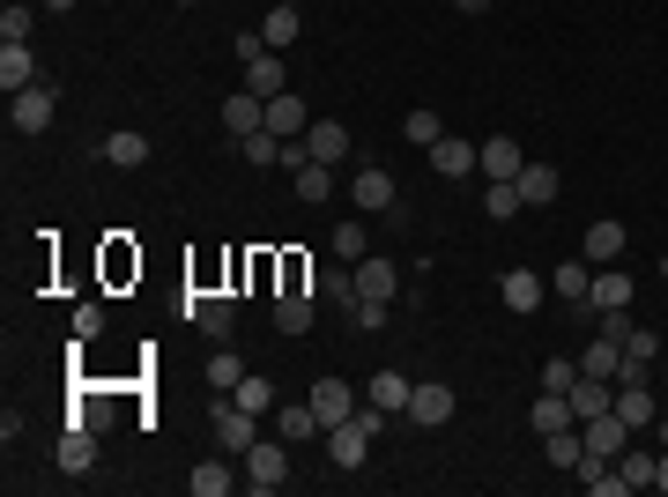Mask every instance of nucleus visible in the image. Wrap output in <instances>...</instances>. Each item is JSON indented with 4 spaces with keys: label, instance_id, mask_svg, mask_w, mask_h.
I'll return each mask as SVG.
<instances>
[{
    "label": "nucleus",
    "instance_id": "obj_7",
    "mask_svg": "<svg viewBox=\"0 0 668 497\" xmlns=\"http://www.w3.org/2000/svg\"><path fill=\"white\" fill-rule=\"evenodd\" d=\"M580 438H586V453H602V460H617L631 446V423L617 409H602V415H586L580 423Z\"/></svg>",
    "mask_w": 668,
    "mask_h": 497
},
{
    "label": "nucleus",
    "instance_id": "obj_19",
    "mask_svg": "<svg viewBox=\"0 0 668 497\" xmlns=\"http://www.w3.org/2000/svg\"><path fill=\"white\" fill-rule=\"evenodd\" d=\"M238 475H246V468H231V453H215V460H201L186 483H194V497H231V490H238Z\"/></svg>",
    "mask_w": 668,
    "mask_h": 497
},
{
    "label": "nucleus",
    "instance_id": "obj_3",
    "mask_svg": "<svg viewBox=\"0 0 668 497\" xmlns=\"http://www.w3.org/2000/svg\"><path fill=\"white\" fill-rule=\"evenodd\" d=\"M209 423H215V453H246L252 438H260V431H252V423H260V415L252 409H238V401H231V394H215V409H209Z\"/></svg>",
    "mask_w": 668,
    "mask_h": 497
},
{
    "label": "nucleus",
    "instance_id": "obj_13",
    "mask_svg": "<svg viewBox=\"0 0 668 497\" xmlns=\"http://www.w3.org/2000/svg\"><path fill=\"white\" fill-rule=\"evenodd\" d=\"M520 164H528V157H520V141H512V134L475 141V171H483V178H520Z\"/></svg>",
    "mask_w": 668,
    "mask_h": 497
},
{
    "label": "nucleus",
    "instance_id": "obj_46",
    "mask_svg": "<svg viewBox=\"0 0 668 497\" xmlns=\"http://www.w3.org/2000/svg\"><path fill=\"white\" fill-rule=\"evenodd\" d=\"M89 334H104V305H75V341H89Z\"/></svg>",
    "mask_w": 668,
    "mask_h": 497
},
{
    "label": "nucleus",
    "instance_id": "obj_9",
    "mask_svg": "<svg viewBox=\"0 0 668 497\" xmlns=\"http://www.w3.org/2000/svg\"><path fill=\"white\" fill-rule=\"evenodd\" d=\"M543 297H549V283L535 275V268H505V283H498V305H505V312H520V320H528Z\"/></svg>",
    "mask_w": 668,
    "mask_h": 497
},
{
    "label": "nucleus",
    "instance_id": "obj_5",
    "mask_svg": "<svg viewBox=\"0 0 668 497\" xmlns=\"http://www.w3.org/2000/svg\"><path fill=\"white\" fill-rule=\"evenodd\" d=\"M52 104H60V97H52V83L15 89V97H8V120H15V134H45V126H52Z\"/></svg>",
    "mask_w": 668,
    "mask_h": 497
},
{
    "label": "nucleus",
    "instance_id": "obj_26",
    "mask_svg": "<svg viewBox=\"0 0 668 497\" xmlns=\"http://www.w3.org/2000/svg\"><path fill=\"white\" fill-rule=\"evenodd\" d=\"M528 423H535V438H549V431H572L580 415H572V401H565V394H535V409H528Z\"/></svg>",
    "mask_w": 668,
    "mask_h": 497
},
{
    "label": "nucleus",
    "instance_id": "obj_47",
    "mask_svg": "<svg viewBox=\"0 0 668 497\" xmlns=\"http://www.w3.org/2000/svg\"><path fill=\"white\" fill-rule=\"evenodd\" d=\"M460 15H491V0H454Z\"/></svg>",
    "mask_w": 668,
    "mask_h": 497
},
{
    "label": "nucleus",
    "instance_id": "obj_1",
    "mask_svg": "<svg viewBox=\"0 0 668 497\" xmlns=\"http://www.w3.org/2000/svg\"><path fill=\"white\" fill-rule=\"evenodd\" d=\"M379 423H386V409H357V415H342V423H327V460L334 468H364Z\"/></svg>",
    "mask_w": 668,
    "mask_h": 497
},
{
    "label": "nucleus",
    "instance_id": "obj_15",
    "mask_svg": "<svg viewBox=\"0 0 668 497\" xmlns=\"http://www.w3.org/2000/svg\"><path fill=\"white\" fill-rule=\"evenodd\" d=\"M297 30H305V8H297V0H275V8L260 15V45H275V52H290Z\"/></svg>",
    "mask_w": 668,
    "mask_h": 497
},
{
    "label": "nucleus",
    "instance_id": "obj_52",
    "mask_svg": "<svg viewBox=\"0 0 668 497\" xmlns=\"http://www.w3.org/2000/svg\"><path fill=\"white\" fill-rule=\"evenodd\" d=\"M297 8H305V0H297Z\"/></svg>",
    "mask_w": 668,
    "mask_h": 497
},
{
    "label": "nucleus",
    "instance_id": "obj_35",
    "mask_svg": "<svg viewBox=\"0 0 668 497\" xmlns=\"http://www.w3.org/2000/svg\"><path fill=\"white\" fill-rule=\"evenodd\" d=\"M30 30H38V8H30V0H8V8H0V45H30Z\"/></svg>",
    "mask_w": 668,
    "mask_h": 497
},
{
    "label": "nucleus",
    "instance_id": "obj_22",
    "mask_svg": "<svg viewBox=\"0 0 668 497\" xmlns=\"http://www.w3.org/2000/svg\"><path fill=\"white\" fill-rule=\"evenodd\" d=\"M431 171H438V178H468V171H475V141H460V134L431 141Z\"/></svg>",
    "mask_w": 668,
    "mask_h": 497
},
{
    "label": "nucleus",
    "instance_id": "obj_2",
    "mask_svg": "<svg viewBox=\"0 0 668 497\" xmlns=\"http://www.w3.org/2000/svg\"><path fill=\"white\" fill-rule=\"evenodd\" d=\"M238 468H246V490H283L290 483V438H252Z\"/></svg>",
    "mask_w": 668,
    "mask_h": 497
},
{
    "label": "nucleus",
    "instance_id": "obj_11",
    "mask_svg": "<svg viewBox=\"0 0 668 497\" xmlns=\"http://www.w3.org/2000/svg\"><path fill=\"white\" fill-rule=\"evenodd\" d=\"M186 320H194V327L209 334V341H231V320H238V312H231V297L194 290V297H186Z\"/></svg>",
    "mask_w": 668,
    "mask_h": 497
},
{
    "label": "nucleus",
    "instance_id": "obj_36",
    "mask_svg": "<svg viewBox=\"0 0 668 497\" xmlns=\"http://www.w3.org/2000/svg\"><path fill=\"white\" fill-rule=\"evenodd\" d=\"M312 290L334 297V305L349 312V305H357V275H349V260H342V268H320V275H312Z\"/></svg>",
    "mask_w": 668,
    "mask_h": 497
},
{
    "label": "nucleus",
    "instance_id": "obj_34",
    "mask_svg": "<svg viewBox=\"0 0 668 497\" xmlns=\"http://www.w3.org/2000/svg\"><path fill=\"white\" fill-rule=\"evenodd\" d=\"M320 431V415H312V401H290V409H275V438H290V446H305Z\"/></svg>",
    "mask_w": 668,
    "mask_h": 497
},
{
    "label": "nucleus",
    "instance_id": "obj_45",
    "mask_svg": "<svg viewBox=\"0 0 668 497\" xmlns=\"http://www.w3.org/2000/svg\"><path fill=\"white\" fill-rule=\"evenodd\" d=\"M334 260H349V268L364 260V223H342V231H334Z\"/></svg>",
    "mask_w": 668,
    "mask_h": 497
},
{
    "label": "nucleus",
    "instance_id": "obj_6",
    "mask_svg": "<svg viewBox=\"0 0 668 497\" xmlns=\"http://www.w3.org/2000/svg\"><path fill=\"white\" fill-rule=\"evenodd\" d=\"M349 201H357V215H386V208L401 201V186H394L379 164H364L357 178H349Z\"/></svg>",
    "mask_w": 668,
    "mask_h": 497
},
{
    "label": "nucleus",
    "instance_id": "obj_28",
    "mask_svg": "<svg viewBox=\"0 0 668 497\" xmlns=\"http://www.w3.org/2000/svg\"><path fill=\"white\" fill-rule=\"evenodd\" d=\"M409 394H417V378H401V372L372 378V409H386V415H409Z\"/></svg>",
    "mask_w": 668,
    "mask_h": 497
},
{
    "label": "nucleus",
    "instance_id": "obj_8",
    "mask_svg": "<svg viewBox=\"0 0 668 497\" xmlns=\"http://www.w3.org/2000/svg\"><path fill=\"white\" fill-rule=\"evenodd\" d=\"M297 141H305L312 164H349V126H342V120H312Z\"/></svg>",
    "mask_w": 668,
    "mask_h": 497
},
{
    "label": "nucleus",
    "instance_id": "obj_17",
    "mask_svg": "<svg viewBox=\"0 0 668 497\" xmlns=\"http://www.w3.org/2000/svg\"><path fill=\"white\" fill-rule=\"evenodd\" d=\"M349 275H357V297H386V305H394V290H401V268H394V260H357V268H349Z\"/></svg>",
    "mask_w": 668,
    "mask_h": 497
},
{
    "label": "nucleus",
    "instance_id": "obj_40",
    "mask_svg": "<svg viewBox=\"0 0 668 497\" xmlns=\"http://www.w3.org/2000/svg\"><path fill=\"white\" fill-rule=\"evenodd\" d=\"M401 141H417V149H431V141H446V120H438V112L423 104V112H409V120H401Z\"/></svg>",
    "mask_w": 668,
    "mask_h": 497
},
{
    "label": "nucleus",
    "instance_id": "obj_30",
    "mask_svg": "<svg viewBox=\"0 0 668 497\" xmlns=\"http://www.w3.org/2000/svg\"><path fill=\"white\" fill-rule=\"evenodd\" d=\"M654 468H661V453H646V446H624V453H617L624 490H654Z\"/></svg>",
    "mask_w": 668,
    "mask_h": 497
},
{
    "label": "nucleus",
    "instance_id": "obj_33",
    "mask_svg": "<svg viewBox=\"0 0 668 497\" xmlns=\"http://www.w3.org/2000/svg\"><path fill=\"white\" fill-rule=\"evenodd\" d=\"M543 453H549V468H565V475H572V468L586 460V438H580V423H572V431H549V438H543Z\"/></svg>",
    "mask_w": 668,
    "mask_h": 497
},
{
    "label": "nucleus",
    "instance_id": "obj_44",
    "mask_svg": "<svg viewBox=\"0 0 668 497\" xmlns=\"http://www.w3.org/2000/svg\"><path fill=\"white\" fill-rule=\"evenodd\" d=\"M238 378H246V364H238L231 349H215V357H209V386H215V394H231Z\"/></svg>",
    "mask_w": 668,
    "mask_h": 497
},
{
    "label": "nucleus",
    "instance_id": "obj_10",
    "mask_svg": "<svg viewBox=\"0 0 668 497\" xmlns=\"http://www.w3.org/2000/svg\"><path fill=\"white\" fill-rule=\"evenodd\" d=\"M454 386H438V378H423L417 394H409V423H423V431H438V423H454Z\"/></svg>",
    "mask_w": 668,
    "mask_h": 497
},
{
    "label": "nucleus",
    "instance_id": "obj_18",
    "mask_svg": "<svg viewBox=\"0 0 668 497\" xmlns=\"http://www.w3.org/2000/svg\"><path fill=\"white\" fill-rule=\"evenodd\" d=\"M312 415H320V431H327V423H342V415H357L349 378H320V386H312Z\"/></svg>",
    "mask_w": 668,
    "mask_h": 497
},
{
    "label": "nucleus",
    "instance_id": "obj_32",
    "mask_svg": "<svg viewBox=\"0 0 668 497\" xmlns=\"http://www.w3.org/2000/svg\"><path fill=\"white\" fill-rule=\"evenodd\" d=\"M617 415H624L631 431H646V423H661V415H654V386H617Z\"/></svg>",
    "mask_w": 668,
    "mask_h": 497
},
{
    "label": "nucleus",
    "instance_id": "obj_27",
    "mask_svg": "<svg viewBox=\"0 0 668 497\" xmlns=\"http://www.w3.org/2000/svg\"><path fill=\"white\" fill-rule=\"evenodd\" d=\"M617 364H624V341H609V334H594L580 349V372L586 378H617Z\"/></svg>",
    "mask_w": 668,
    "mask_h": 497
},
{
    "label": "nucleus",
    "instance_id": "obj_29",
    "mask_svg": "<svg viewBox=\"0 0 668 497\" xmlns=\"http://www.w3.org/2000/svg\"><path fill=\"white\" fill-rule=\"evenodd\" d=\"M565 401H572V415H602V409H617V394H609V378H586L580 372V386H572V394H565Z\"/></svg>",
    "mask_w": 668,
    "mask_h": 497
},
{
    "label": "nucleus",
    "instance_id": "obj_39",
    "mask_svg": "<svg viewBox=\"0 0 668 497\" xmlns=\"http://www.w3.org/2000/svg\"><path fill=\"white\" fill-rule=\"evenodd\" d=\"M586 283H594V268H586V260H565V268L549 275V290H557V297H572V305H586Z\"/></svg>",
    "mask_w": 668,
    "mask_h": 497
},
{
    "label": "nucleus",
    "instance_id": "obj_25",
    "mask_svg": "<svg viewBox=\"0 0 668 497\" xmlns=\"http://www.w3.org/2000/svg\"><path fill=\"white\" fill-rule=\"evenodd\" d=\"M312 305H320L312 290H283L275 297V334H312Z\"/></svg>",
    "mask_w": 668,
    "mask_h": 497
},
{
    "label": "nucleus",
    "instance_id": "obj_38",
    "mask_svg": "<svg viewBox=\"0 0 668 497\" xmlns=\"http://www.w3.org/2000/svg\"><path fill=\"white\" fill-rule=\"evenodd\" d=\"M520 186H512V178H491V186H483V215H491V223H505V215H520Z\"/></svg>",
    "mask_w": 668,
    "mask_h": 497
},
{
    "label": "nucleus",
    "instance_id": "obj_48",
    "mask_svg": "<svg viewBox=\"0 0 668 497\" xmlns=\"http://www.w3.org/2000/svg\"><path fill=\"white\" fill-rule=\"evenodd\" d=\"M654 490L668 497V446H661V468H654Z\"/></svg>",
    "mask_w": 668,
    "mask_h": 497
},
{
    "label": "nucleus",
    "instance_id": "obj_41",
    "mask_svg": "<svg viewBox=\"0 0 668 497\" xmlns=\"http://www.w3.org/2000/svg\"><path fill=\"white\" fill-rule=\"evenodd\" d=\"M238 157H246L252 171H260V164H283V134H268V126H260V134H246V141H238Z\"/></svg>",
    "mask_w": 668,
    "mask_h": 497
},
{
    "label": "nucleus",
    "instance_id": "obj_49",
    "mask_svg": "<svg viewBox=\"0 0 668 497\" xmlns=\"http://www.w3.org/2000/svg\"><path fill=\"white\" fill-rule=\"evenodd\" d=\"M45 8H52V15H67V8H75V0H45Z\"/></svg>",
    "mask_w": 668,
    "mask_h": 497
},
{
    "label": "nucleus",
    "instance_id": "obj_16",
    "mask_svg": "<svg viewBox=\"0 0 668 497\" xmlns=\"http://www.w3.org/2000/svg\"><path fill=\"white\" fill-rule=\"evenodd\" d=\"M157 157V141L141 134V126H126V134H104V164H120V171H141Z\"/></svg>",
    "mask_w": 668,
    "mask_h": 497
},
{
    "label": "nucleus",
    "instance_id": "obj_21",
    "mask_svg": "<svg viewBox=\"0 0 668 497\" xmlns=\"http://www.w3.org/2000/svg\"><path fill=\"white\" fill-rule=\"evenodd\" d=\"M38 83V52L30 45H0V89L15 97V89H30Z\"/></svg>",
    "mask_w": 668,
    "mask_h": 497
},
{
    "label": "nucleus",
    "instance_id": "obj_51",
    "mask_svg": "<svg viewBox=\"0 0 668 497\" xmlns=\"http://www.w3.org/2000/svg\"><path fill=\"white\" fill-rule=\"evenodd\" d=\"M178 8H194V0H178Z\"/></svg>",
    "mask_w": 668,
    "mask_h": 497
},
{
    "label": "nucleus",
    "instance_id": "obj_12",
    "mask_svg": "<svg viewBox=\"0 0 668 497\" xmlns=\"http://www.w3.org/2000/svg\"><path fill=\"white\" fill-rule=\"evenodd\" d=\"M260 120H268V97H252V89H231V97H223V134H231V141L260 134Z\"/></svg>",
    "mask_w": 668,
    "mask_h": 497
},
{
    "label": "nucleus",
    "instance_id": "obj_4",
    "mask_svg": "<svg viewBox=\"0 0 668 497\" xmlns=\"http://www.w3.org/2000/svg\"><path fill=\"white\" fill-rule=\"evenodd\" d=\"M624 246H631V231L617 223V215H602V223H586L580 260H586V268H617V260H624Z\"/></svg>",
    "mask_w": 668,
    "mask_h": 497
},
{
    "label": "nucleus",
    "instance_id": "obj_24",
    "mask_svg": "<svg viewBox=\"0 0 668 497\" xmlns=\"http://www.w3.org/2000/svg\"><path fill=\"white\" fill-rule=\"evenodd\" d=\"M512 186H520V201H528V208H549L557 194H565V178H557L549 164H520V178H512Z\"/></svg>",
    "mask_w": 668,
    "mask_h": 497
},
{
    "label": "nucleus",
    "instance_id": "obj_42",
    "mask_svg": "<svg viewBox=\"0 0 668 497\" xmlns=\"http://www.w3.org/2000/svg\"><path fill=\"white\" fill-rule=\"evenodd\" d=\"M580 386V357H549L543 364V394H572Z\"/></svg>",
    "mask_w": 668,
    "mask_h": 497
},
{
    "label": "nucleus",
    "instance_id": "obj_20",
    "mask_svg": "<svg viewBox=\"0 0 668 497\" xmlns=\"http://www.w3.org/2000/svg\"><path fill=\"white\" fill-rule=\"evenodd\" d=\"M268 134H283V141H297V134H305V126H312V112H305V104H297V89H283V97H268Z\"/></svg>",
    "mask_w": 668,
    "mask_h": 497
},
{
    "label": "nucleus",
    "instance_id": "obj_43",
    "mask_svg": "<svg viewBox=\"0 0 668 497\" xmlns=\"http://www.w3.org/2000/svg\"><path fill=\"white\" fill-rule=\"evenodd\" d=\"M349 327L379 334V327H386V297H357V305H349Z\"/></svg>",
    "mask_w": 668,
    "mask_h": 497
},
{
    "label": "nucleus",
    "instance_id": "obj_37",
    "mask_svg": "<svg viewBox=\"0 0 668 497\" xmlns=\"http://www.w3.org/2000/svg\"><path fill=\"white\" fill-rule=\"evenodd\" d=\"M231 401H238V409H252V415H275V386H268L260 372H246L238 386H231Z\"/></svg>",
    "mask_w": 668,
    "mask_h": 497
},
{
    "label": "nucleus",
    "instance_id": "obj_14",
    "mask_svg": "<svg viewBox=\"0 0 668 497\" xmlns=\"http://www.w3.org/2000/svg\"><path fill=\"white\" fill-rule=\"evenodd\" d=\"M631 305V275L624 268H594V283H586V312H624Z\"/></svg>",
    "mask_w": 668,
    "mask_h": 497
},
{
    "label": "nucleus",
    "instance_id": "obj_23",
    "mask_svg": "<svg viewBox=\"0 0 668 497\" xmlns=\"http://www.w3.org/2000/svg\"><path fill=\"white\" fill-rule=\"evenodd\" d=\"M89 460H97V431H89V423H67V431H60V468H67V475H89Z\"/></svg>",
    "mask_w": 668,
    "mask_h": 497
},
{
    "label": "nucleus",
    "instance_id": "obj_50",
    "mask_svg": "<svg viewBox=\"0 0 668 497\" xmlns=\"http://www.w3.org/2000/svg\"><path fill=\"white\" fill-rule=\"evenodd\" d=\"M661 446H668V415H661Z\"/></svg>",
    "mask_w": 668,
    "mask_h": 497
},
{
    "label": "nucleus",
    "instance_id": "obj_31",
    "mask_svg": "<svg viewBox=\"0 0 668 497\" xmlns=\"http://www.w3.org/2000/svg\"><path fill=\"white\" fill-rule=\"evenodd\" d=\"M290 186H297V201H305V208H320L334 194V164H297Z\"/></svg>",
    "mask_w": 668,
    "mask_h": 497
}]
</instances>
